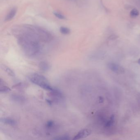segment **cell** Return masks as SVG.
Listing matches in <instances>:
<instances>
[{"instance_id":"cell-11","label":"cell","mask_w":140,"mask_h":140,"mask_svg":"<svg viewBox=\"0 0 140 140\" xmlns=\"http://www.w3.org/2000/svg\"><path fill=\"white\" fill-rule=\"evenodd\" d=\"M60 33L63 35H67L70 34V30L67 27L62 26L60 28Z\"/></svg>"},{"instance_id":"cell-6","label":"cell","mask_w":140,"mask_h":140,"mask_svg":"<svg viewBox=\"0 0 140 140\" xmlns=\"http://www.w3.org/2000/svg\"><path fill=\"white\" fill-rule=\"evenodd\" d=\"M0 121L5 124L11 126H15L16 125V121L11 118H3L0 120Z\"/></svg>"},{"instance_id":"cell-19","label":"cell","mask_w":140,"mask_h":140,"mask_svg":"<svg viewBox=\"0 0 140 140\" xmlns=\"http://www.w3.org/2000/svg\"><path fill=\"white\" fill-rule=\"evenodd\" d=\"M138 63H139V65H140V58L139 59V60H138Z\"/></svg>"},{"instance_id":"cell-13","label":"cell","mask_w":140,"mask_h":140,"mask_svg":"<svg viewBox=\"0 0 140 140\" xmlns=\"http://www.w3.org/2000/svg\"><path fill=\"white\" fill-rule=\"evenodd\" d=\"M12 100L14 101H18V102H22L24 100V99L23 97L18 95H12Z\"/></svg>"},{"instance_id":"cell-12","label":"cell","mask_w":140,"mask_h":140,"mask_svg":"<svg viewBox=\"0 0 140 140\" xmlns=\"http://www.w3.org/2000/svg\"><path fill=\"white\" fill-rule=\"evenodd\" d=\"M0 84V92H7L10 91L11 89L9 88V87L6 86L5 85L2 84L1 83Z\"/></svg>"},{"instance_id":"cell-5","label":"cell","mask_w":140,"mask_h":140,"mask_svg":"<svg viewBox=\"0 0 140 140\" xmlns=\"http://www.w3.org/2000/svg\"><path fill=\"white\" fill-rule=\"evenodd\" d=\"M17 8H12V9H11L9 11L7 15H6L5 19V21H11L15 16Z\"/></svg>"},{"instance_id":"cell-3","label":"cell","mask_w":140,"mask_h":140,"mask_svg":"<svg viewBox=\"0 0 140 140\" xmlns=\"http://www.w3.org/2000/svg\"><path fill=\"white\" fill-rule=\"evenodd\" d=\"M91 134V130L89 129H84L81 130L73 138V140H78L84 139L90 136Z\"/></svg>"},{"instance_id":"cell-4","label":"cell","mask_w":140,"mask_h":140,"mask_svg":"<svg viewBox=\"0 0 140 140\" xmlns=\"http://www.w3.org/2000/svg\"><path fill=\"white\" fill-rule=\"evenodd\" d=\"M50 95L55 100H60L63 99V95L61 92L55 88H54L52 90L50 91Z\"/></svg>"},{"instance_id":"cell-16","label":"cell","mask_w":140,"mask_h":140,"mask_svg":"<svg viewBox=\"0 0 140 140\" xmlns=\"http://www.w3.org/2000/svg\"><path fill=\"white\" fill-rule=\"evenodd\" d=\"M70 136L67 135H63V136H58V137H55L54 138V139L55 140H69L70 139Z\"/></svg>"},{"instance_id":"cell-7","label":"cell","mask_w":140,"mask_h":140,"mask_svg":"<svg viewBox=\"0 0 140 140\" xmlns=\"http://www.w3.org/2000/svg\"><path fill=\"white\" fill-rule=\"evenodd\" d=\"M115 122V116L114 115H112L110 116L109 120L106 122L105 125V127L106 128H110L112 127Z\"/></svg>"},{"instance_id":"cell-1","label":"cell","mask_w":140,"mask_h":140,"mask_svg":"<svg viewBox=\"0 0 140 140\" xmlns=\"http://www.w3.org/2000/svg\"><path fill=\"white\" fill-rule=\"evenodd\" d=\"M28 78L33 83L44 89L50 91L54 89L46 78L42 75L33 73L29 76Z\"/></svg>"},{"instance_id":"cell-15","label":"cell","mask_w":140,"mask_h":140,"mask_svg":"<svg viewBox=\"0 0 140 140\" xmlns=\"http://www.w3.org/2000/svg\"><path fill=\"white\" fill-rule=\"evenodd\" d=\"M55 123L53 121H49L46 124V127L47 130H51L55 127Z\"/></svg>"},{"instance_id":"cell-14","label":"cell","mask_w":140,"mask_h":140,"mask_svg":"<svg viewBox=\"0 0 140 140\" xmlns=\"http://www.w3.org/2000/svg\"><path fill=\"white\" fill-rule=\"evenodd\" d=\"M53 14L54 16L57 18H58V19L61 20H65L66 19V16L60 12H54Z\"/></svg>"},{"instance_id":"cell-8","label":"cell","mask_w":140,"mask_h":140,"mask_svg":"<svg viewBox=\"0 0 140 140\" xmlns=\"http://www.w3.org/2000/svg\"><path fill=\"white\" fill-rule=\"evenodd\" d=\"M39 67L42 71H47L49 70L50 68L49 64L46 62L42 61L40 63L39 65Z\"/></svg>"},{"instance_id":"cell-18","label":"cell","mask_w":140,"mask_h":140,"mask_svg":"<svg viewBox=\"0 0 140 140\" xmlns=\"http://www.w3.org/2000/svg\"><path fill=\"white\" fill-rule=\"evenodd\" d=\"M68 1H78V0H67Z\"/></svg>"},{"instance_id":"cell-2","label":"cell","mask_w":140,"mask_h":140,"mask_svg":"<svg viewBox=\"0 0 140 140\" xmlns=\"http://www.w3.org/2000/svg\"><path fill=\"white\" fill-rule=\"evenodd\" d=\"M108 67L112 72L118 75L123 74L125 72V70L123 67L115 63H109L108 64Z\"/></svg>"},{"instance_id":"cell-17","label":"cell","mask_w":140,"mask_h":140,"mask_svg":"<svg viewBox=\"0 0 140 140\" xmlns=\"http://www.w3.org/2000/svg\"><path fill=\"white\" fill-rule=\"evenodd\" d=\"M99 101H100V103H102V102H103V101H104V99H103V98L102 97H100V100H99Z\"/></svg>"},{"instance_id":"cell-9","label":"cell","mask_w":140,"mask_h":140,"mask_svg":"<svg viewBox=\"0 0 140 140\" xmlns=\"http://www.w3.org/2000/svg\"><path fill=\"white\" fill-rule=\"evenodd\" d=\"M1 67L3 70H4L6 72V73H7L8 75H10V76H12V77L15 76V74L13 71V70H12L10 68L8 67V66L3 65Z\"/></svg>"},{"instance_id":"cell-10","label":"cell","mask_w":140,"mask_h":140,"mask_svg":"<svg viewBox=\"0 0 140 140\" xmlns=\"http://www.w3.org/2000/svg\"><path fill=\"white\" fill-rule=\"evenodd\" d=\"M139 10L136 8L132 9L130 13V16L131 18H136L139 16Z\"/></svg>"}]
</instances>
